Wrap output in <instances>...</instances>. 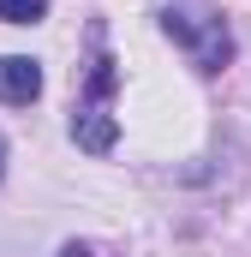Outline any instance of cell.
<instances>
[{
  "mask_svg": "<svg viewBox=\"0 0 251 257\" xmlns=\"http://www.w3.org/2000/svg\"><path fill=\"white\" fill-rule=\"evenodd\" d=\"M162 30L191 54L197 72H221V66L233 60V30H227V18L209 12V6H197V0H191V6H168V12H162Z\"/></svg>",
  "mask_w": 251,
  "mask_h": 257,
  "instance_id": "obj_1",
  "label": "cell"
},
{
  "mask_svg": "<svg viewBox=\"0 0 251 257\" xmlns=\"http://www.w3.org/2000/svg\"><path fill=\"white\" fill-rule=\"evenodd\" d=\"M42 96V66L30 54H0V102L6 108H30Z\"/></svg>",
  "mask_w": 251,
  "mask_h": 257,
  "instance_id": "obj_2",
  "label": "cell"
},
{
  "mask_svg": "<svg viewBox=\"0 0 251 257\" xmlns=\"http://www.w3.org/2000/svg\"><path fill=\"white\" fill-rule=\"evenodd\" d=\"M72 138H78V150L108 156L114 138H120V126H114V114H102V108H78V114H72Z\"/></svg>",
  "mask_w": 251,
  "mask_h": 257,
  "instance_id": "obj_3",
  "label": "cell"
},
{
  "mask_svg": "<svg viewBox=\"0 0 251 257\" xmlns=\"http://www.w3.org/2000/svg\"><path fill=\"white\" fill-rule=\"evenodd\" d=\"M0 18L6 24H42L48 18V0H0Z\"/></svg>",
  "mask_w": 251,
  "mask_h": 257,
  "instance_id": "obj_4",
  "label": "cell"
},
{
  "mask_svg": "<svg viewBox=\"0 0 251 257\" xmlns=\"http://www.w3.org/2000/svg\"><path fill=\"white\" fill-rule=\"evenodd\" d=\"M60 257H96V251H90V245H66Z\"/></svg>",
  "mask_w": 251,
  "mask_h": 257,
  "instance_id": "obj_5",
  "label": "cell"
},
{
  "mask_svg": "<svg viewBox=\"0 0 251 257\" xmlns=\"http://www.w3.org/2000/svg\"><path fill=\"white\" fill-rule=\"evenodd\" d=\"M0 162H6V144H0Z\"/></svg>",
  "mask_w": 251,
  "mask_h": 257,
  "instance_id": "obj_6",
  "label": "cell"
}]
</instances>
